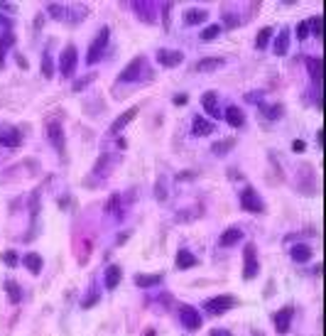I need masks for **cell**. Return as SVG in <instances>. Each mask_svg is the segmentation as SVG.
<instances>
[{"label":"cell","instance_id":"obj_1","mask_svg":"<svg viewBox=\"0 0 326 336\" xmlns=\"http://www.w3.org/2000/svg\"><path fill=\"white\" fill-rule=\"evenodd\" d=\"M108 39H111V30L108 27H101L98 34H96V39L91 42L89 47V54H86V64H98L106 54V45H108Z\"/></svg>","mask_w":326,"mask_h":336},{"label":"cell","instance_id":"obj_2","mask_svg":"<svg viewBox=\"0 0 326 336\" xmlns=\"http://www.w3.org/2000/svg\"><path fill=\"white\" fill-rule=\"evenodd\" d=\"M243 280H253L255 275H258V255H255V246L253 243H248L246 248H243Z\"/></svg>","mask_w":326,"mask_h":336},{"label":"cell","instance_id":"obj_3","mask_svg":"<svg viewBox=\"0 0 326 336\" xmlns=\"http://www.w3.org/2000/svg\"><path fill=\"white\" fill-rule=\"evenodd\" d=\"M76 47L74 45H67V49L62 52V56H59V71L64 74V76H74L76 74Z\"/></svg>","mask_w":326,"mask_h":336},{"label":"cell","instance_id":"obj_4","mask_svg":"<svg viewBox=\"0 0 326 336\" xmlns=\"http://www.w3.org/2000/svg\"><path fill=\"white\" fill-rule=\"evenodd\" d=\"M240 206H243L246 211H250V213H260L262 209H265L262 199L258 196V191L253 189V187H246V189H243V194H240Z\"/></svg>","mask_w":326,"mask_h":336},{"label":"cell","instance_id":"obj_5","mask_svg":"<svg viewBox=\"0 0 326 336\" xmlns=\"http://www.w3.org/2000/svg\"><path fill=\"white\" fill-rule=\"evenodd\" d=\"M142 71H145V56H135V59L118 74V81H135Z\"/></svg>","mask_w":326,"mask_h":336},{"label":"cell","instance_id":"obj_6","mask_svg":"<svg viewBox=\"0 0 326 336\" xmlns=\"http://www.w3.org/2000/svg\"><path fill=\"white\" fill-rule=\"evenodd\" d=\"M233 304H236V300H233L231 294H218V297L206 300V309L211 314H223V312H228Z\"/></svg>","mask_w":326,"mask_h":336},{"label":"cell","instance_id":"obj_7","mask_svg":"<svg viewBox=\"0 0 326 336\" xmlns=\"http://www.w3.org/2000/svg\"><path fill=\"white\" fill-rule=\"evenodd\" d=\"M181 324L187 326L189 331H196V329L201 326V314L196 312L194 307L184 304V307H181Z\"/></svg>","mask_w":326,"mask_h":336},{"label":"cell","instance_id":"obj_8","mask_svg":"<svg viewBox=\"0 0 326 336\" xmlns=\"http://www.w3.org/2000/svg\"><path fill=\"white\" fill-rule=\"evenodd\" d=\"M201 106H203V111L209 113L211 118H221L223 115V111L218 108V96H216V91H206L201 96Z\"/></svg>","mask_w":326,"mask_h":336},{"label":"cell","instance_id":"obj_9","mask_svg":"<svg viewBox=\"0 0 326 336\" xmlns=\"http://www.w3.org/2000/svg\"><path fill=\"white\" fill-rule=\"evenodd\" d=\"M181 59H184V54L181 52H177V49H159L157 52V62L162 64V67H179Z\"/></svg>","mask_w":326,"mask_h":336},{"label":"cell","instance_id":"obj_10","mask_svg":"<svg viewBox=\"0 0 326 336\" xmlns=\"http://www.w3.org/2000/svg\"><path fill=\"white\" fill-rule=\"evenodd\" d=\"M47 137L56 147V152H64V130L59 123H47Z\"/></svg>","mask_w":326,"mask_h":336},{"label":"cell","instance_id":"obj_11","mask_svg":"<svg viewBox=\"0 0 326 336\" xmlns=\"http://www.w3.org/2000/svg\"><path fill=\"white\" fill-rule=\"evenodd\" d=\"M23 143V135L15 128H0V145L3 147H20Z\"/></svg>","mask_w":326,"mask_h":336},{"label":"cell","instance_id":"obj_12","mask_svg":"<svg viewBox=\"0 0 326 336\" xmlns=\"http://www.w3.org/2000/svg\"><path fill=\"white\" fill-rule=\"evenodd\" d=\"M223 118L231 128H243V123H246V113L240 111L238 106H228L223 111Z\"/></svg>","mask_w":326,"mask_h":336},{"label":"cell","instance_id":"obj_13","mask_svg":"<svg viewBox=\"0 0 326 336\" xmlns=\"http://www.w3.org/2000/svg\"><path fill=\"white\" fill-rule=\"evenodd\" d=\"M307 67H309V76L316 84H324V62L319 56H307Z\"/></svg>","mask_w":326,"mask_h":336},{"label":"cell","instance_id":"obj_14","mask_svg":"<svg viewBox=\"0 0 326 336\" xmlns=\"http://www.w3.org/2000/svg\"><path fill=\"white\" fill-rule=\"evenodd\" d=\"M272 319H275V329H277V334H287V331H290V319H292V307H284V309L277 312Z\"/></svg>","mask_w":326,"mask_h":336},{"label":"cell","instance_id":"obj_15","mask_svg":"<svg viewBox=\"0 0 326 336\" xmlns=\"http://www.w3.org/2000/svg\"><path fill=\"white\" fill-rule=\"evenodd\" d=\"M191 130H194L196 137H203V135L214 133V123H211V121H206L203 115H196V118H194V123H191Z\"/></svg>","mask_w":326,"mask_h":336},{"label":"cell","instance_id":"obj_16","mask_svg":"<svg viewBox=\"0 0 326 336\" xmlns=\"http://www.w3.org/2000/svg\"><path fill=\"white\" fill-rule=\"evenodd\" d=\"M196 265H199V258L194 253H189L187 248H181L177 253V268L179 270H189V268H196Z\"/></svg>","mask_w":326,"mask_h":336},{"label":"cell","instance_id":"obj_17","mask_svg":"<svg viewBox=\"0 0 326 336\" xmlns=\"http://www.w3.org/2000/svg\"><path fill=\"white\" fill-rule=\"evenodd\" d=\"M240 241H243V231L233 226V228L223 231V235H221L218 243H221V248H231V246H236V243H240Z\"/></svg>","mask_w":326,"mask_h":336},{"label":"cell","instance_id":"obj_18","mask_svg":"<svg viewBox=\"0 0 326 336\" xmlns=\"http://www.w3.org/2000/svg\"><path fill=\"white\" fill-rule=\"evenodd\" d=\"M137 111H140V108H130V111H125L123 115H118V118L113 121V125H111V133H120V130H123V128L130 123V121H135Z\"/></svg>","mask_w":326,"mask_h":336},{"label":"cell","instance_id":"obj_19","mask_svg":"<svg viewBox=\"0 0 326 336\" xmlns=\"http://www.w3.org/2000/svg\"><path fill=\"white\" fill-rule=\"evenodd\" d=\"M223 67V59L221 56H206V59H201V62H196V71H216V69Z\"/></svg>","mask_w":326,"mask_h":336},{"label":"cell","instance_id":"obj_20","mask_svg":"<svg viewBox=\"0 0 326 336\" xmlns=\"http://www.w3.org/2000/svg\"><path fill=\"white\" fill-rule=\"evenodd\" d=\"M206 17H209V12L206 10H201V8H191V10L184 12V25H201Z\"/></svg>","mask_w":326,"mask_h":336},{"label":"cell","instance_id":"obj_21","mask_svg":"<svg viewBox=\"0 0 326 336\" xmlns=\"http://www.w3.org/2000/svg\"><path fill=\"white\" fill-rule=\"evenodd\" d=\"M120 278H123V270L118 268V265H111V268L106 270V287H108V290H115V287L120 285Z\"/></svg>","mask_w":326,"mask_h":336},{"label":"cell","instance_id":"obj_22","mask_svg":"<svg viewBox=\"0 0 326 336\" xmlns=\"http://www.w3.org/2000/svg\"><path fill=\"white\" fill-rule=\"evenodd\" d=\"M23 263L32 275H39V272H42V265H45V263H42V255H37V253H27Z\"/></svg>","mask_w":326,"mask_h":336},{"label":"cell","instance_id":"obj_23","mask_svg":"<svg viewBox=\"0 0 326 336\" xmlns=\"http://www.w3.org/2000/svg\"><path fill=\"white\" fill-rule=\"evenodd\" d=\"M290 255H292V260H297V263H307V260L312 258V248L299 243V246H292Z\"/></svg>","mask_w":326,"mask_h":336},{"label":"cell","instance_id":"obj_24","mask_svg":"<svg viewBox=\"0 0 326 336\" xmlns=\"http://www.w3.org/2000/svg\"><path fill=\"white\" fill-rule=\"evenodd\" d=\"M162 282V275H135V285L137 287H157Z\"/></svg>","mask_w":326,"mask_h":336},{"label":"cell","instance_id":"obj_25","mask_svg":"<svg viewBox=\"0 0 326 336\" xmlns=\"http://www.w3.org/2000/svg\"><path fill=\"white\" fill-rule=\"evenodd\" d=\"M5 292H8V297H10L12 304H20V302H23V292H20V285H17V282L8 280V282H5Z\"/></svg>","mask_w":326,"mask_h":336},{"label":"cell","instance_id":"obj_26","mask_svg":"<svg viewBox=\"0 0 326 336\" xmlns=\"http://www.w3.org/2000/svg\"><path fill=\"white\" fill-rule=\"evenodd\" d=\"M287 49H290V32L287 30H282V34L277 37V42H275V54H287Z\"/></svg>","mask_w":326,"mask_h":336},{"label":"cell","instance_id":"obj_27","mask_svg":"<svg viewBox=\"0 0 326 336\" xmlns=\"http://www.w3.org/2000/svg\"><path fill=\"white\" fill-rule=\"evenodd\" d=\"M106 211L111 213V216H115V219H120V216H123V211H120V194H113L111 199H108V204H106Z\"/></svg>","mask_w":326,"mask_h":336},{"label":"cell","instance_id":"obj_28","mask_svg":"<svg viewBox=\"0 0 326 336\" xmlns=\"http://www.w3.org/2000/svg\"><path fill=\"white\" fill-rule=\"evenodd\" d=\"M307 27H309V34L321 37V34H324V17H321V15H314V17L307 23Z\"/></svg>","mask_w":326,"mask_h":336},{"label":"cell","instance_id":"obj_29","mask_svg":"<svg viewBox=\"0 0 326 336\" xmlns=\"http://www.w3.org/2000/svg\"><path fill=\"white\" fill-rule=\"evenodd\" d=\"M15 42V34H10V32H5L3 37H0V69L5 67V49Z\"/></svg>","mask_w":326,"mask_h":336},{"label":"cell","instance_id":"obj_30","mask_svg":"<svg viewBox=\"0 0 326 336\" xmlns=\"http://www.w3.org/2000/svg\"><path fill=\"white\" fill-rule=\"evenodd\" d=\"M270 37H272V27H262L258 32V37H255V49H265L268 42H270Z\"/></svg>","mask_w":326,"mask_h":336},{"label":"cell","instance_id":"obj_31","mask_svg":"<svg viewBox=\"0 0 326 336\" xmlns=\"http://www.w3.org/2000/svg\"><path fill=\"white\" fill-rule=\"evenodd\" d=\"M233 145H236V137H226V140H218V143H214V147H211V150H214L216 155H226V152H228V150H231Z\"/></svg>","mask_w":326,"mask_h":336},{"label":"cell","instance_id":"obj_32","mask_svg":"<svg viewBox=\"0 0 326 336\" xmlns=\"http://www.w3.org/2000/svg\"><path fill=\"white\" fill-rule=\"evenodd\" d=\"M218 34H221V25H209V27H203L201 39L203 42H211V39H216Z\"/></svg>","mask_w":326,"mask_h":336},{"label":"cell","instance_id":"obj_33","mask_svg":"<svg viewBox=\"0 0 326 336\" xmlns=\"http://www.w3.org/2000/svg\"><path fill=\"white\" fill-rule=\"evenodd\" d=\"M42 76H45V78L54 76V67H52V59H49V54L42 56Z\"/></svg>","mask_w":326,"mask_h":336},{"label":"cell","instance_id":"obj_34","mask_svg":"<svg viewBox=\"0 0 326 336\" xmlns=\"http://www.w3.org/2000/svg\"><path fill=\"white\" fill-rule=\"evenodd\" d=\"M262 111H265V115H268L270 121H277V118L282 115V111H284V108H282L280 103H275V106H270V108H262Z\"/></svg>","mask_w":326,"mask_h":336},{"label":"cell","instance_id":"obj_35","mask_svg":"<svg viewBox=\"0 0 326 336\" xmlns=\"http://www.w3.org/2000/svg\"><path fill=\"white\" fill-rule=\"evenodd\" d=\"M47 10L52 12V17H56V20H62V17H64V8H62V5H54V3H52V5H47Z\"/></svg>","mask_w":326,"mask_h":336},{"label":"cell","instance_id":"obj_36","mask_svg":"<svg viewBox=\"0 0 326 336\" xmlns=\"http://www.w3.org/2000/svg\"><path fill=\"white\" fill-rule=\"evenodd\" d=\"M155 196H157V202H165V199H167V189H165V182L162 180L157 182V191H155Z\"/></svg>","mask_w":326,"mask_h":336},{"label":"cell","instance_id":"obj_37","mask_svg":"<svg viewBox=\"0 0 326 336\" xmlns=\"http://www.w3.org/2000/svg\"><path fill=\"white\" fill-rule=\"evenodd\" d=\"M309 37V27H307V23H299L297 25V39H307Z\"/></svg>","mask_w":326,"mask_h":336},{"label":"cell","instance_id":"obj_38","mask_svg":"<svg viewBox=\"0 0 326 336\" xmlns=\"http://www.w3.org/2000/svg\"><path fill=\"white\" fill-rule=\"evenodd\" d=\"M91 81H93V74H89V76H86V78H79V81L74 84V91H81V89H84V86H86V84H91Z\"/></svg>","mask_w":326,"mask_h":336},{"label":"cell","instance_id":"obj_39","mask_svg":"<svg viewBox=\"0 0 326 336\" xmlns=\"http://www.w3.org/2000/svg\"><path fill=\"white\" fill-rule=\"evenodd\" d=\"M187 103H189V96H187V93H177V96H174V106H187Z\"/></svg>","mask_w":326,"mask_h":336},{"label":"cell","instance_id":"obj_40","mask_svg":"<svg viewBox=\"0 0 326 336\" xmlns=\"http://www.w3.org/2000/svg\"><path fill=\"white\" fill-rule=\"evenodd\" d=\"M3 260H5L8 265H15V263H17V255H15L12 250H8V253H3Z\"/></svg>","mask_w":326,"mask_h":336},{"label":"cell","instance_id":"obj_41","mask_svg":"<svg viewBox=\"0 0 326 336\" xmlns=\"http://www.w3.org/2000/svg\"><path fill=\"white\" fill-rule=\"evenodd\" d=\"M292 150H294V152H304V150H307V143H304V140H294Z\"/></svg>","mask_w":326,"mask_h":336},{"label":"cell","instance_id":"obj_42","mask_svg":"<svg viewBox=\"0 0 326 336\" xmlns=\"http://www.w3.org/2000/svg\"><path fill=\"white\" fill-rule=\"evenodd\" d=\"M96 302H98V294H91L89 300H84V307H86V309H89L91 304H96Z\"/></svg>","mask_w":326,"mask_h":336},{"label":"cell","instance_id":"obj_43","mask_svg":"<svg viewBox=\"0 0 326 336\" xmlns=\"http://www.w3.org/2000/svg\"><path fill=\"white\" fill-rule=\"evenodd\" d=\"M209 336H231V331H226V329H214Z\"/></svg>","mask_w":326,"mask_h":336},{"label":"cell","instance_id":"obj_44","mask_svg":"<svg viewBox=\"0 0 326 336\" xmlns=\"http://www.w3.org/2000/svg\"><path fill=\"white\" fill-rule=\"evenodd\" d=\"M316 140H319V145H321V150H324V130L316 133Z\"/></svg>","mask_w":326,"mask_h":336},{"label":"cell","instance_id":"obj_45","mask_svg":"<svg viewBox=\"0 0 326 336\" xmlns=\"http://www.w3.org/2000/svg\"><path fill=\"white\" fill-rule=\"evenodd\" d=\"M145 336H155V331H152V329H147V331H145Z\"/></svg>","mask_w":326,"mask_h":336},{"label":"cell","instance_id":"obj_46","mask_svg":"<svg viewBox=\"0 0 326 336\" xmlns=\"http://www.w3.org/2000/svg\"><path fill=\"white\" fill-rule=\"evenodd\" d=\"M0 23H5V17H0Z\"/></svg>","mask_w":326,"mask_h":336}]
</instances>
